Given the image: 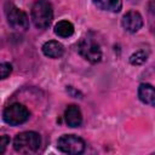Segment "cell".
Instances as JSON below:
<instances>
[{
  "mask_svg": "<svg viewBox=\"0 0 155 155\" xmlns=\"http://www.w3.org/2000/svg\"><path fill=\"white\" fill-rule=\"evenodd\" d=\"M54 34L61 38H69L74 34V25L69 21H61L54 25Z\"/></svg>",
  "mask_w": 155,
  "mask_h": 155,
  "instance_id": "7c38bea8",
  "label": "cell"
},
{
  "mask_svg": "<svg viewBox=\"0 0 155 155\" xmlns=\"http://www.w3.org/2000/svg\"><path fill=\"white\" fill-rule=\"evenodd\" d=\"M93 4L104 11L119 12L122 7V0H92Z\"/></svg>",
  "mask_w": 155,
  "mask_h": 155,
  "instance_id": "8fae6325",
  "label": "cell"
},
{
  "mask_svg": "<svg viewBox=\"0 0 155 155\" xmlns=\"http://www.w3.org/2000/svg\"><path fill=\"white\" fill-rule=\"evenodd\" d=\"M53 19L52 5L47 0H38L31 7V21L39 29H46L50 27Z\"/></svg>",
  "mask_w": 155,
  "mask_h": 155,
  "instance_id": "7a4b0ae2",
  "label": "cell"
},
{
  "mask_svg": "<svg viewBox=\"0 0 155 155\" xmlns=\"http://www.w3.org/2000/svg\"><path fill=\"white\" fill-rule=\"evenodd\" d=\"M122 28L128 33H136L138 31L143 25V18L137 11H128L124 15L121 19Z\"/></svg>",
  "mask_w": 155,
  "mask_h": 155,
  "instance_id": "52a82bcc",
  "label": "cell"
},
{
  "mask_svg": "<svg viewBox=\"0 0 155 155\" xmlns=\"http://www.w3.org/2000/svg\"><path fill=\"white\" fill-rule=\"evenodd\" d=\"M64 119H65V122L69 127H79L82 122V115H81L79 107L74 105V104L69 105L65 109Z\"/></svg>",
  "mask_w": 155,
  "mask_h": 155,
  "instance_id": "ba28073f",
  "label": "cell"
},
{
  "mask_svg": "<svg viewBox=\"0 0 155 155\" xmlns=\"http://www.w3.org/2000/svg\"><path fill=\"white\" fill-rule=\"evenodd\" d=\"M78 51L80 56H82L90 63H98L102 58V51L99 45L92 39H81L78 45Z\"/></svg>",
  "mask_w": 155,
  "mask_h": 155,
  "instance_id": "277c9868",
  "label": "cell"
},
{
  "mask_svg": "<svg viewBox=\"0 0 155 155\" xmlns=\"http://www.w3.org/2000/svg\"><path fill=\"white\" fill-rule=\"evenodd\" d=\"M139 99L151 107H155V87L149 84H140L138 87Z\"/></svg>",
  "mask_w": 155,
  "mask_h": 155,
  "instance_id": "9c48e42d",
  "label": "cell"
},
{
  "mask_svg": "<svg viewBox=\"0 0 155 155\" xmlns=\"http://www.w3.org/2000/svg\"><path fill=\"white\" fill-rule=\"evenodd\" d=\"M12 71V65L10 63H2L0 65V75H1V79H6Z\"/></svg>",
  "mask_w": 155,
  "mask_h": 155,
  "instance_id": "5bb4252c",
  "label": "cell"
},
{
  "mask_svg": "<svg viewBox=\"0 0 155 155\" xmlns=\"http://www.w3.org/2000/svg\"><path fill=\"white\" fill-rule=\"evenodd\" d=\"M6 18L10 27L16 30H25L29 25V21L25 12L16 7L13 4L6 5Z\"/></svg>",
  "mask_w": 155,
  "mask_h": 155,
  "instance_id": "5b68a950",
  "label": "cell"
},
{
  "mask_svg": "<svg viewBox=\"0 0 155 155\" xmlns=\"http://www.w3.org/2000/svg\"><path fill=\"white\" fill-rule=\"evenodd\" d=\"M41 145L40 134L33 131H25L18 133L13 139V148L21 154H31L39 150Z\"/></svg>",
  "mask_w": 155,
  "mask_h": 155,
  "instance_id": "6da1fadb",
  "label": "cell"
},
{
  "mask_svg": "<svg viewBox=\"0 0 155 155\" xmlns=\"http://www.w3.org/2000/svg\"><path fill=\"white\" fill-rule=\"evenodd\" d=\"M30 116L29 110L27 109V107H24L21 103H13L11 105H8L2 114L4 121L11 126H17V125H22L24 124Z\"/></svg>",
  "mask_w": 155,
  "mask_h": 155,
  "instance_id": "3957f363",
  "label": "cell"
},
{
  "mask_svg": "<svg viewBox=\"0 0 155 155\" xmlns=\"http://www.w3.org/2000/svg\"><path fill=\"white\" fill-rule=\"evenodd\" d=\"M147 59H148V53L144 50H139V51H136L134 53L131 54L130 63L133 65H140V64L145 63Z\"/></svg>",
  "mask_w": 155,
  "mask_h": 155,
  "instance_id": "4fadbf2b",
  "label": "cell"
},
{
  "mask_svg": "<svg viewBox=\"0 0 155 155\" xmlns=\"http://www.w3.org/2000/svg\"><path fill=\"white\" fill-rule=\"evenodd\" d=\"M8 143H10V138L7 136H5V134L1 136V138H0V154L5 153V149L8 145Z\"/></svg>",
  "mask_w": 155,
  "mask_h": 155,
  "instance_id": "9a60e30c",
  "label": "cell"
},
{
  "mask_svg": "<svg viewBox=\"0 0 155 155\" xmlns=\"http://www.w3.org/2000/svg\"><path fill=\"white\" fill-rule=\"evenodd\" d=\"M42 52L45 56H47L50 58H59L64 52V47L61 42H58L56 40H50L44 44Z\"/></svg>",
  "mask_w": 155,
  "mask_h": 155,
  "instance_id": "30bf717a",
  "label": "cell"
},
{
  "mask_svg": "<svg viewBox=\"0 0 155 155\" xmlns=\"http://www.w3.org/2000/svg\"><path fill=\"white\" fill-rule=\"evenodd\" d=\"M57 147L65 154H81L85 150V142L78 136L64 134L58 139Z\"/></svg>",
  "mask_w": 155,
  "mask_h": 155,
  "instance_id": "8992f818",
  "label": "cell"
},
{
  "mask_svg": "<svg viewBox=\"0 0 155 155\" xmlns=\"http://www.w3.org/2000/svg\"><path fill=\"white\" fill-rule=\"evenodd\" d=\"M67 92H68V93H70V94H71L73 97H76V98H78V96H79V97L81 98V93H80L79 91H76V90H74V88H73L71 86H69V87L67 88Z\"/></svg>",
  "mask_w": 155,
  "mask_h": 155,
  "instance_id": "2e32d148",
  "label": "cell"
},
{
  "mask_svg": "<svg viewBox=\"0 0 155 155\" xmlns=\"http://www.w3.org/2000/svg\"><path fill=\"white\" fill-rule=\"evenodd\" d=\"M131 1H138V0H131Z\"/></svg>",
  "mask_w": 155,
  "mask_h": 155,
  "instance_id": "e0dca14e",
  "label": "cell"
}]
</instances>
